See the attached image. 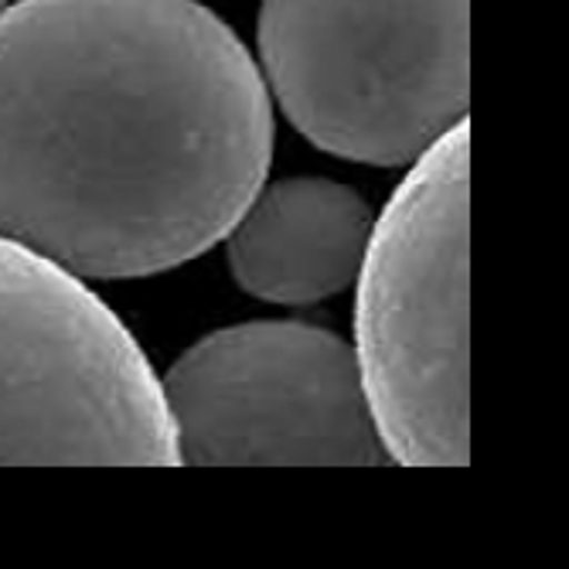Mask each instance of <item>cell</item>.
Returning a JSON list of instances; mask_svg holds the SVG:
<instances>
[{
	"mask_svg": "<svg viewBox=\"0 0 569 569\" xmlns=\"http://www.w3.org/2000/svg\"><path fill=\"white\" fill-rule=\"evenodd\" d=\"M8 4H11V0H0V11H4V8H8Z\"/></svg>",
	"mask_w": 569,
	"mask_h": 569,
	"instance_id": "7",
	"label": "cell"
},
{
	"mask_svg": "<svg viewBox=\"0 0 569 569\" xmlns=\"http://www.w3.org/2000/svg\"><path fill=\"white\" fill-rule=\"evenodd\" d=\"M273 161V99L198 0L0 11V239L79 280H137L222 242Z\"/></svg>",
	"mask_w": 569,
	"mask_h": 569,
	"instance_id": "1",
	"label": "cell"
},
{
	"mask_svg": "<svg viewBox=\"0 0 569 569\" xmlns=\"http://www.w3.org/2000/svg\"><path fill=\"white\" fill-rule=\"evenodd\" d=\"M468 0H263V82L335 158L412 164L468 120Z\"/></svg>",
	"mask_w": 569,
	"mask_h": 569,
	"instance_id": "3",
	"label": "cell"
},
{
	"mask_svg": "<svg viewBox=\"0 0 569 569\" xmlns=\"http://www.w3.org/2000/svg\"><path fill=\"white\" fill-rule=\"evenodd\" d=\"M0 463H181L161 379L79 277L0 239Z\"/></svg>",
	"mask_w": 569,
	"mask_h": 569,
	"instance_id": "4",
	"label": "cell"
},
{
	"mask_svg": "<svg viewBox=\"0 0 569 569\" xmlns=\"http://www.w3.org/2000/svg\"><path fill=\"white\" fill-rule=\"evenodd\" d=\"M372 209L355 188L328 178H287L260 188L232 226L236 283L270 303H318L341 293L361 270Z\"/></svg>",
	"mask_w": 569,
	"mask_h": 569,
	"instance_id": "6",
	"label": "cell"
},
{
	"mask_svg": "<svg viewBox=\"0 0 569 569\" xmlns=\"http://www.w3.org/2000/svg\"><path fill=\"white\" fill-rule=\"evenodd\" d=\"M161 396L181 463H392L355 348L318 325L260 321L216 331L174 361Z\"/></svg>",
	"mask_w": 569,
	"mask_h": 569,
	"instance_id": "5",
	"label": "cell"
},
{
	"mask_svg": "<svg viewBox=\"0 0 569 569\" xmlns=\"http://www.w3.org/2000/svg\"><path fill=\"white\" fill-rule=\"evenodd\" d=\"M468 120L443 133L396 188L358 270L355 361L396 463L463 468L468 417Z\"/></svg>",
	"mask_w": 569,
	"mask_h": 569,
	"instance_id": "2",
	"label": "cell"
}]
</instances>
